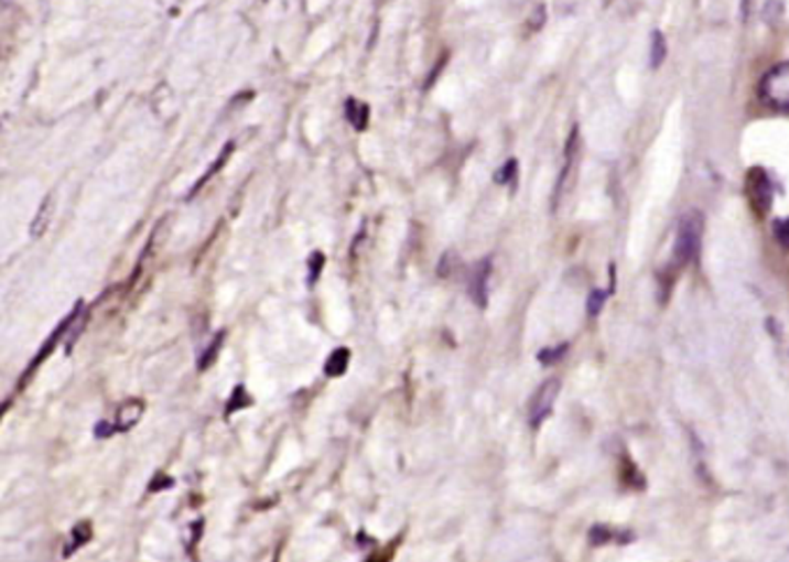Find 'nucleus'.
Instances as JSON below:
<instances>
[{
  "label": "nucleus",
  "instance_id": "1",
  "mask_svg": "<svg viewBox=\"0 0 789 562\" xmlns=\"http://www.w3.org/2000/svg\"><path fill=\"white\" fill-rule=\"evenodd\" d=\"M702 237H704V216L700 214V210H688L677 227V241H674V252H671V267L679 271L685 264H690L694 257L700 255Z\"/></svg>",
  "mask_w": 789,
  "mask_h": 562
},
{
  "label": "nucleus",
  "instance_id": "2",
  "mask_svg": "<svg viewBox=\"0 0 789 562\" xmlns=\"http://www.w3.org/2000/svg\"><path fill=\"white\" fill-rule=\"evenodd\" d=\"M759 96L769 107L789 114V61L778 63L761 77Z\"/></svg>",
  "mask_w": 789,
  "mask_h": 562
},
{
  "label": "nucleus",
  "instance_id": "3",
  "mask_svg": "<svg viewBox=\"0 0 789 562\" xmlns=\"http://www.w3.org/2000/svg\"><path fill=\"white\" fill-rule=\"evenodd\" d=\"M746 195L750 208L755 210V216L767 218L774 204V183L761 167H753L746 174Z\"/></svg>",
  "mask_w": 789,
  "mask_h": 562
},
{
  "label": "nucleus",
  "instance_id": "4",
  "mask_svg": "<svg viewBox=\"0 0 789 562\" xmlns=\"http://www.w3.org/2000/svg\"><path fill=\"white\" fill-rule=\"evenodd\" d=\"M82 309H84V301H77V303H75V309H73V311H69V315H67V317H65V320H63V322H61V324L56 326V329H54V334H52L50 338H46V341H44V345H42V349H40V355H37V357H35V359H33V361L29 364V370H26V372H23V378H21V382L17 385V387H19V391H21L23 387H26V385H29V380L33 378V375H35V370H37V368H40V366H42V364H44L46 359H50V355L54 353V347H56V345H58V343H61V341H63V338L67 336V332H69V326H73V322H75V317L79 315V311H82Z\"/></svg>",
  "mask_w": 789,
  "mask_h": 562
},
{
  "label": "nucleus",
  "instance_id": "5",
  "mask_svg": "<svg viewBox=\"0 0 789 562\" xmlns=\"http://www.w3.org/2000/svg\"><path fill=\"white\" fill-rule=\"evenodd\" d=\"M559 391H561V382L559 380H547L538 393L532 396L530 401V408H528V419H530V426H540L542 421L553 412V403L555 398H559Z\"/></svg>",
  "mask_w": 789,
  "mask_h": 562
},
{
  "label": "nucleus",
  "instance_id": "6",
  "mask_svg": "<svg viewBox=\"0 0 789 562\" xmlns=\"http://www.w3.org/2000/svg\"><path fill=\"white\" fill-rule=\"evenodd\" d=\"M489 278H491V260H484L479 264H475L473 273H471V299L475 301L477 309H486L489 303Z\"/></svg>",
  "mask_w": 789,
  "mask_h": 562
},
{
  "label": "nucleus",
  "instance_id": "7",
  "mask_svg": "<svg viewBox=\"0 0 789 562\" xmlns=\"http://www.w3.org/2000/svg\"><path fill=\"white\" fill-rule=\"evenodd\" d=\"M54 210H56L54 195H46L44 202H42L40 208H37V214H35L33 223H31V237H33V239H42V237H44L46 229H50V225H52Z\"/></svg>",
  "mask_w": 789,
  "mask_h": 562
},
{
  "label": "nucleus",
  "instance_id": "8",
  "mask_svg": "<svg viewBox=\"0 0 789 562\" xmlns=\"http://www.w3.org/2000/svg\"><path fill=\"white\" fill-rule=\"evenodd\" d=\"M144 414V403L142 401H128L116 412V429L121 433L134 429L139 424V419Z\"/></svg>",
  "mask_w": 789,
  "mask_h": 562
},
{
  "label": "nucleus",
  "instance_id": "9",
  "mask_svg": "<svg viewBox=\"0 0 789 562\" xmlns=\"http://www.w3.org/2000/svg\"><path fill=\"white\" fill-rule=\"evenodd\" d=\"M347 366H350V349L338 347L329 355L327 364H324V372H327V378H341Z\"/></svg>",
  "mask_w": 789,
  "mask_h": 562
},
{
  "label": "nucleus",
  "instance_id": "10",
  "mask_svg": "<svg viewBox=\"0 0 789 562\" xmlns=\"http://www.w3.org/2000/svg\"><path fill=\"white\" fill-rule=\"evenodd\" d=\"M231 151H235V144H231V142H229V144L225 147V151H223V153H220V155L216 158V162H214V165H212V167H208V172H206V174H204V176H202V179H199V181L195 183V187H193V193H191V197H195V195H197V193L202 191V187H204V185H206L208 181H212V179H214V176H216V174H218V172H220V170L225 167V162L229 160Z\"/></svg>",
  "mask_w": 789,
  "mask_h": 562
},
{
  "label": "nucleus",
  "instance_id": "11",
  "mask_svg": "<svg viewBox=\"0 0 789 562\" xmlns=\"http://www.w3.org/2000/svg\"><path fill=\"white\" fill-rule=\"evenodd\" d=\"M345 107H347V121H350L359 132L366 130L370 109H368L364 102H359V100H347Z\"/></svg>",
  "mask_w": 789,
  "mask_h": 562
},
{
  "label": "nucleus",
  "instance_id": "12",
  "mask_svg": "<svg viewBox=\"0 0 789 562\" xmlns=\"http://www.w3.org/2000/svg\"><path fill=\"white\" fill-rule=\"evenodd\" d=\"M90 537H93V528H90V523H77L75 528H73V540H69V544L65 547V555H73L77 549H82L84 544H88L90 542Z\"/></svg>",
  "mask_w": 789,
  "mask_h": 562
},
{
  "label": "nucleus",
  "instance_id": "13",
  "mask_svg": "<svg viewBox=\"0 0 789 562\" xmlns=\"http://www.w3.org/2000/svg\"><path fill=\"white\" fill-rule=\"evenodd\" d=\"M223 343H225V332L218 334V336L212 341V345H208V347L204 349V355H202L199 361H197V368H199V370H208V368H212V366L216 364V359H218V355H220V349H223Z\"/></svg>",
  "mask_w": 789,
  "mask_h": 562
},
{
  "label": "nucleus",
  "instance_id": "14",
  "mask_svg": "<svg viewBox=\"0 0 789 562\" xmlns=\"http://www.w3.org/2000/svg\"><path fill=\"white\" fill-rule=\"evenodd\" d=\"M667 58V40L660 31H653L651 35V67L658 69Z\"/></svg>",
  "mask_w": 789,
  "mask_h": 562
},
{
  "label": "nucleus",
  "instance_id": "15",
  "mask_svg": "<svg viewBox=\"0 0 789 562\" xmlns=\"http://www.w3.org/2000/svg\"><path fill=\"white\" fill-rule=\"evenodd\" d=\"M86 320H88V313H86V311H79V315L75 317L73 326H69V332H67V336H65V353H67V355L73 353V345L79 341V336H82V332H84V326H86Z\"/></svg>",
  "mask_w": 789,
  "mask_h": 562
},
{
  "label": "nucleus",
  "instance_id": "16",
  "mask_svg": "<svg viewBox=\"0 0 789 562\" xmlns=\"http://www.w3.org/2000/svg\"><path fill=\"white\" fill-rule=\"evenodd\" d=\"M250 403H252V398L248 396L246 387L239 385L235 391H231V396H229V401H227V414L237 412V410H241V408H248Z\"/></svg>",
  "mask_w": 789,
  "mask_h": 562
},
{
  "label": "nucleus",
  "instance_id": "17",
  "mask_svg": "<svg viewBox=\"0 0 789 562\" xmlns=\"http://www.w3.org/2000/svg\"><path fill=\"white\" fill-rule=\"evenodd\" d=\"M322 269H324V255L322 252H313L311 260H309V288H313L320 275H322Z\"/></svg>",
  "mask_w": 789,
  "mask_h": 562
},
{
  "label": "nucleus",
  "instance_id": "18",
  "mask_svg": "<svg viewBox=\"0 0 789 562\" xmlns=\"http://www.w3.org/2000/svg\"><path fill=\"white\" fill-rule=\"evenodd\" d=\"M605 301H607V292L605 290H593L591 296H588V313L593 317H597L602 313V309H605Z\"/></svg>",
  "mask_w": 789,
  "mask_h": 562
},
{
  "label": "nucleus",
  "instance_id": "19",
  "mask_svg": "<svg viewBox=\"0 0 789 562\" xmlns=\"http://www.w3.org/2000/svg\"><path fill=\"white\" fill-rule=\"evenodd\" d=\"M568 353V345H559V347H549V349H542V353L538 355V359H540V364H553V361H559L563 355Z\"/></svg>",
  "mask_w": 789,
  "mask_h": 562
},
{
  "label": "nucleus",
  "instance_id": "20",
  "mask_svg": "<svg viewBox=\"0 0 789 562\" xmlns=\"http://www.w3.org/2000/svg\"><path fill=\"white\" fill-rule=\"evenodd\" d=\"M515 179H517V160H507L502 170L496 174V181L505 185V183H512Z\"/></svg>",
  "mask_w": 789,
  "mask_h": 562
},
{
  "label": "nucleus",
  "instance_id": "21",
  "mask_svg": "<svg viewBox=\"0 0 789 562\" xmlns=\"http://www.w3.org/2000/svg\"><path fill=\"white\" fill-rule=\"evenodd\" d=\"M774 231H776V239L780 241V246L789 248V218H782L774 225Z\"/></svg>",
  "mask_w": 789,
  "mask_h": 562
},
{
  "label": "nucleus",
  "instance_id": "22",
  "mask_svg": "<svg viewBox=\"0 0 789 562\" xmlns=\"http://www.w3.org/2000/svg\"><path fill=\"white\" fill-rule=\"evenodd\" d=\"M172 486H174V479H172V477L158 475V477L149 484V490H151V494H158V490H165V488H172Z\"/></svg>",
  "mask_w": 789,
  "mask_h": 562
},
{
  "label": "nucleus",
  "instance_id": "23",
  "mask_svg": "<svg viewBox=\"0 0 789 562\" xmlns=\"http://www.w3.org/2000/svg\"><path fill=\"white\" fill-rule=\"evenodd\" d=\"M116 431H119V429H116V426H111L109 424V421H100V424L96 426V437H100V440H105V437H111Z\"/></svg>",
  "mask_w": 789,
  "mask_h": 562
}]
</instances>
